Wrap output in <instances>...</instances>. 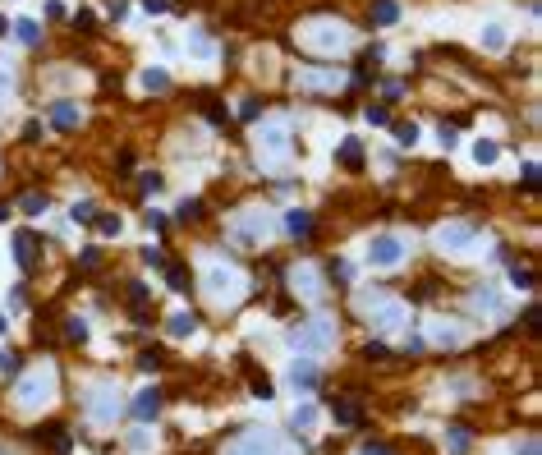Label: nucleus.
<instances>
[{
	"mask_svg": "<svg viewBox=\"0 0 542 455\" xmlns=\"http://www.w3.org/2000/svg\"><path fill=\"white\" fill-rule=\"evenodd\" d=\"M14 400L23 405V410H42V405H51L55 400V368L42 363V368H33V373H23V377H18V386H14Z\"/></svg>",
	"mask_w": 542,
	"mask_h": 455,
	"instance_id": "f257e3e1",
	"label": "nucleus"
},
{
	"mask_svg": "<svg viewBox=\"0 0 542 455\" xmlns=\"http://www.w3.org/2000/svg\"><path fill=\"white\" fill-rule=\"evenodd\" d=\"M226 230H230V239H235V244L258 248V244L271 235V216H267L262 207H244V212H235V216H230Z\"/></svg>",
	"mask_w": 542,
	"mask_h": 455,
	"instance_id": "f03ea898",
	"label": "nucleus"
},
{
	"mask_svg": "<svg viewBox=\"0 0 542 455\" xmlns=\"http://www.w3.org/2000/svg\"><path fill=\"white\" fill-rule=\"evenodd\" d=\"M336 341V322L331 317H304V322L294 327V331H289V345H294V350H304V354H317V350H326V345Z\"/></svg>",
	"mask_w": 542,
	"mask_h": 455,
	"instance_id": "7ed1b4c3",
	"label": "nucleus"
},
{
	"mask_svg": "<svg viewBox=\"0 0 542 455\" xmlns=\"http://www.w3.org/2000/svg\"><path fill=\"white\" fill-rule=\"evenodd\" d=\"M83 405H88L92 423H115V414H120V386L115 382H92L88 391H83Z\"/></svg>",
	"mask_w": 542,
	"mask_h": 455,
	"instance_id": "20e7f679",
	"label": "nucleus"
},
{
	"mask_svg": "<svg viewBox=\"0 0 542 455\" xmlns=\"http://www.w3.org/2000/svg\"><path fill=\"white\" fill-rule=\"evenodd\" d=\"M299 42H304L308 51L326 55V51H341V46H350V28H345V23H308L304 33H299Z\"/></svg>",
	"mask_w": 542,
	"mask_h": 455,
	"instance_id": "39448f33",
	"label": "nucleus"
},
{
	"mask_svg": "<svg viewBox=\"0 0 542 455\" xmlns=\"http://www.w3.org/2000/svg\"><path fill=\"white\" fill-rule=\"evenodd\" d=\"M473 244H478V226H473V221H446V226L437 230L441 253H469Z\"/></svg>",
	"mask_w": 542,
	"mask_h": 455,
	"instance_id": "423d86ee",
	"label": "nucleus"
},
{
	"mask_svg": "<svg viewBox=\"0 0 542 455\" xmlns=\"http://www.w3.org/2000/svg\"><path fill=\"white\" fill-rule=\"evenodd\" d=\"M226 455H289V446L276 437V432H244Z\"/></svg>",
	"mask_w": 542,
	"mask_h": 455,
	"instance_id": "0eeeda50",
	"label": "nucleus"
},
{
	"mask_svg": "<svg viewBox=\"0 0 542 455\" xmlns=\"http://www.w3.org/2000/svg\"><path fill=\"white\" fill-rule=\"evenodd\" d=\"M258 148H262V161H267V166H280V161L289 157V129H285V124H262V138H258Z\"/></svg>",
	"mask_w": 542,
	"mask_h": 455,
	"instance_id": "6e6552de",
	"label": "nucleus"
},
{
	"mask_svg": "<svg viewBox=\"0 0 542 455\" xmlns=\"http://www.w3.org/2000/svg\"><path fill=\"white\" fill-rule=\"evenodd\" d=\"M404 258V244L395 235H372V244H367V263L372 267H395Z\"/></svg>",
	"mask_w": 542,
	"mask_h": 455,
	"instance_id": "1a4fd4ad",
	"label": "nucleus"
},
{
	"mask_svg": "<svg viewBox=\"0 0 542 455\" xmlns=\"http://www.w3.org/2000/svg\"><path fill=\"white\" fill-rule=\"evenodd\" d=\"M37 253H42V235H37V230H18V235H14V258H18L23 272H33V267H37Z\"/></svg>",
	"mask_w": 542,
	"mask_h": 455,
	"instance_id": "9d476101",
	"label": "nucleus"
},
{
	"mask_svg": "<svg viewBox=\"0 0 542 455\" xmlns=\"http://www.w3.org/2000/svg\"><path fill=\"white\" fill-rule=\"evenodd\" d=\"M299 88L304 92H336L341 88V74L336 70H299Z\"/></svg>",
	"mask_w": 542,
	"mask_h": 455,
	"instance_id": "9b49d317",
	"label": "nucleus"
},
{
	"mask_svg": "<svg viewBox=\"0 0 542 455\" xmlns=\"http://www.w3.org/2000/svg\"><path fill=\"white\" fill-rule=\"evenodd\" d=\"M202 285H207L211 295H230V299H235L239 290H244V280H239V272H230V267H211Z\"/></svg>",
	"mask_w": 542,
	"mask_h": 455,
	"instance_id": "f8f14e48",
	"label": "nucleus"
},
{
	"mask_svg": "<svg viewBox=\"0 0 542 455\" xmlns=\"http://www.w3.org/2000/svg\"><path fill=\"white\" fill-rule=\"evenodd\" d=\"M51 124H55V129H79V124H83V106L79 102H55L51 106Z\"/></svg>",
	"mask_w": 542,
	"mask_h": 455,
	"instance_id": "ddd939ff",
	"label": "nucleus"
},
{
	"mask_svg": "<svg viewBox=\"0 0 542 455\" xmlns=\"http://www.w3.org/2000/svg\"><path fill=\"white\" fill-rule=\"evenodd\" d=\"M404 322V304L400 299H382V308H372V327H382V331H391V327Z\"/></svg>",
	"mask_w": 542,
	"mask_h": 455,
	"instance_id": "4468645a",
	"label": "nucleus"
},
{
	"mask_svg": "<svg viewBox=\"0 0 542 455\" xmlns=\"http://www.w3.org/2000/svg\"><path fill=\"white\" fill-rule=\"evenodd\" d=\"M460 341H464V327L460 322H446V317L432 322V345H437V350H455Z\"/></svg>",
	"mask_w": 542,
	"mask_h": 455,
	"instance_id": "2eb2a0df",
	"label": "nucleus"
},
{
	"mask_svg": "<svg viewBox=\"0 0 542 455\" xmlns=\"http://www.w3.org/2000/svg\"><path fill=\"white\" fill-rule=\"evenodd\" d=\"M157 410H161V391H157V386L138 391V400H133V419H138V423H152V419H157Z\"/></svg>",
	"mask_w": 542,
	"mask_h": 455,
	"instance_id": "dca6fc26",
	"label": "nucleus"
},
{
	"mask_svg": "<svg viewBox=\"0 0 542 455\" xmlns=\"http://www.w3.org/2000/svg\"><path fill=\"white\" fill-rule=\"evenodd\" d=\"M331 414H336V423H341V428H354V423H363V405L354 400V395H341V400L331 405Z\"/></svg>",
	"mask_w": 542,
	"mask_h": 455,
	"instance_id": "f3484780",
	"label": "nucleus"
},
{
	"mask_svg": "<svg viewBox=\"0 0 542 455\" xmlns=\"http://www.w3.org/2000/svg\"><path fill=\"white\" fill-rule=\"evenodd\" d=\"M285 230H289V239H313L317 216H313V212H289V216H285Z\"/></svg>",
	"mask_w": 542,
	"mask_h": 455,
	"instance_id": "a211bd4d",
	"label": "nucleus"
},
{
	"mask_svg": "<svg viewBox=\"0 0 542 455\" xmlns=\"http://www.w3.org/2000/svg\"><path fill=\"white\" fill-rule=\"evenodd\" d=\"M289 386H294V391H313V386H317V363H294V368H289Z\"/></svg>",
	"mask_w": 542,
	"mask_h": 455,
	"instance_id": "6ab92c4d",
	"label": "nucleus"
},
{
	"mask_svg": "<svg viewBox=\"0 0 542 455\" xmlns=\"http://www.w3.org/2000/svg\"><path fill=\"white\" fill-rule=\"evenodd\" d=\"M395 18H400V5H395V0H372V23L377 28H391Z\"/></svg>",
	"mask_w": 542,
	"mask_h": 455,
	"instance_id": "aec40b11",
	"label": "nucleus"
},
{
	"mask_svg": "<svg viewBox=\"0 0 542 455\" xmlns=\"http://www.w3.org/2000/svg\"><path fill=\"white\" fill-rule=\"evenodd\" d=\"M341 166H345V170H359V166H363V143H359V138H345V143H341Z\"/></svg>",
	"mask_w": 542,
	"mask_h": 455,
	"instance_id": "412c9836",
	"label": "nucleus"
},
{
	"mask_svg": "<svg viewBox=\"0 0 542 455\" xmlns=\"http://www.w3.org/2000/svg\"><path fill=\"white\" fill-rule=\"evenodd\" d=\"M294 290H299L304 299H317V295H322V280L308 272V267H299V272H294Z\"/></svg>",
	"mask_w": 542,
	"mask_h": 455,
	"instance_id": "4be33fe9",
	"label": "nucleus"
},
{
	"mask_svg": "<svg viewBox=\"0 0 542 455\" xmlns=\"http://www.w3.org/2000/svg\"><path fill=\"white\" fill-rule=\"evenodd\" d=\"M326 280L345 290V285H350V280H354V267L345 263V258H331V263H326Z\"/></svg>",
	"mask_w": 542,
	"mask_h": 455,
	"instance_id": "5701e85b",
	"label": "nucleus"
},
{
	"mask_svg": "<svg viewBox=\"0 0 542 455\" xmlns=\"http://www.w3.org/2000/svg\"><path fill=\"white\" fill-rule=\"evenodd\" d=\"M289 423H294V432H313L317 428V405H299Z\"/></svg>",
	"mask_w": 542,
	"mask_h": 455,
	"instance_id": "b1692460",
	"label": "nucleus"
},
{
	"mask_svg": "<svg viewBox=\"0 0 542 455\" xmlns=\"http://www.w3.org/2000/svg\"><path fill=\"white\" fill-rule=\"evenodd\" d=\"M497 157H501V148H497L492 138H478V143H473V161H478V166H492Z\"/></svg>",
	"mask_w": 542,
	"mask_h": 455,
	"instance_id": "393cba45",
	"label": "nucleus"
},
{
	"mask_svg": "<svg viewBox=\"0 0 542 455\" xmlns=\"http://www.w3.org/2000/svg\"><path fill=\"white\" fill-rule=\"evenodd\" d=\"M143 88H148V92H166L170 88V74L166 70H143Z\"/></svg>",
	"mask_w": 542,
	"mask_h": 455,
	"instance_id": "a878e982",
	"label": "nucleus"
},
{
	"mask_svg": "<svg viewBox=\"0 0 542 455\" xmlns=\"http://www.w3.org/2000/svg\"><path fill=\"white\" fill-rule=\"evenodd\" d=\"M193 331H198V317H193V313H175V317H170V336H193Z\"/></svg>",
	"mask_w": 542,
	"mask_h": 455,
	"instance_id": "bb28decb",
	"label": "nucleus"
},
{
	"mask_svg": "<svg viewBox=\"0 0 542 455\" xmlns=\"http://www.w3.org/2000/svg\"><path fill=\"white\" fill-rule=\"evenodd\" d=\"M166 280H170V290H189V267H184V263H166Z\"/></svg>",
	"mask_w": 542,
	"mask_h": 455,
	"instance_id": "cd10ccee",
	"label": "nucleus"
},
{
	"mask_svg": "<svg viewBox=\"0 0 542 455\" xmlns=\"http://www.w3.org/2000/svg\"><path fill=\"white\" fill-rule=\"evenodd\" d=\"M482 46L501 51V46H506V28H501V23H487V28H482Z\"/></svg>",
	"mask_w": 542,
	"mask_h": 455,
	"instance_id": "c85d7f7f",
	"label": "nucleus"
},
{
	"mask_svg": "<svg viewBox=\"0 0 542 455\" xmlns=\"http://www.w3.org/2000/svg\"><path fill=\"white\" fill-rule=\"evenodd\" d=\"M18 207H23L28 216H37V212H46V198H42V193H33V189H28V193H18Z\"/></svg>",
	"mask_w": 542,
	"mask_h": 455,
	"instance_id": "c756f323",
	"label": "nucleus"
},
{
	"mask_svg": "<svg viewBox=\"0 0 542 455\" xmlns=\"http://www.w3.org/2000/svg\"><path fill=\"white\" fill-rule=\"evenodd\" d=\"M175 216H179V221H198V216H202V202H198V198H184Z\"/></svg>",
	"mask_w": 542,
	"mask_h": 455,
	"instance_id": "7c9ffc66",
	"label": "nucleus"
},
{
	"mask_svg": "<svg viewBox=\"0 0 542 455\" xmlns=\"http://www.w3.org/2000/svg\"><path fill=\"white\" fill-rule=\"evenodd\" d=\"M382 97H386V102H382V106H391V102H400V97H404V83H400V79H386V83H382Z\"/></svg>",
	"mask_w": 542,
	"mask_h": 455,
	"instance_id": "2f4dec72",
	"label": "nucleus"
},
{
	"mask_svg": "<svg viewBox=\"0 0 542 455\" xmlns=\"http://www.w3.org/2000/svg\"><path fill=\"white\" fill-rule=\"evenodd\" d=\"M65 336H70V341H88V322H83V317H70V322H65Z\"/></svg>",
	"mask_w": 542,
	"mask_h": 455,
	"instance_id": "473e14b6",
	"label": "nucleus"
},
{
	"mask_svg": "<svg viewBox=\"0 0 542 455\" xmlns=\"http://www.w3.org/2000/svg\"><path fill=\"white\" fill-rule=\"evenodd\" d=\"M92 226L101 230V235H120V230H124V221H120V216H96Z\"/></svg>",
	"mask_w": 542,
	"mask_h": 455,
	"instance_id": "72a5a7b5",
	"label": "nucleus"
},
{
	"mask_svg": "<svg viewBox=\"0 0 542 455\" xmlns=\"http://www.w3.org/2000/svg\"><path fill=\"white\" fill-rule=\"evenodd\" d=\"M510 285H515V290H529V285H533V272H529V267H510Z\"/></svg>",
	"mask_w": 542,
	"mask_h": 455,
	"instance_id": "f704fd0d",
	"label": "nucleus"
},
{
	"mask_svg": "<svg viewBox=\"0 0 542 455\" xmlns=\"http://www.w3.org/2000/svg\"><path fill=\"white\" fill-rule=\"evenodd\" d=\"M395 138H400L404 148H414V143H419V124H395Z\"/></svg>",
	"mask_w": 542,
	"mask_h": 455,
	"instance_id": "c9c22d12",
	"label": "nucleus"
},
{
	"mask_svg": "<svg viewBox=\"0 0 542 455\" xmlns=\"http://www.w3.org/2000/svg\"><path fill=\"white\" fill-rule=\"evenodd\" d=\"M14 33H18V42H28V46H33V42H37V37H42V28H37V23H33V18H28V23H18V28H14Z\"/></svg>",
	"mask_w": 542,
	"mask_h": 455,
	"instance_id": "e433bc0d",
	"label": "nucleus"
},
{
	"mask_svg": "<svg viewBox=\"0 0 542 455\" xmlns=\"http://www.w3.org/2000/svg\"><path fill=\"white\" fill-rule=\"evenodd\" d=\"M70 216L88 226V221H96V207H92V202H74V212H70Z\"/></svg>",
	"mask_w": 542,
	"mask_h": 455,
	"instance_id": "4c0bfd02",
	"label": "nucleus"
},
{
	"mask_svg": "<svg viewBox=\"0 0 542 455\" xmlns=\"http://www.w3.org/2000/svg\"><path fill=\"white\" fill-rule=\"evenodd\" d=\"M258 115H262V102H258V97H248V102L239 106V120H258Z\"/></svg>",
	"mask_w": 542,
	"mask_h": 455,
	"instance_id": "58836bf2",
	"label": "nucleus"
},
{
	"mask_svg": "<svg viewBox=\"0 0 542 455\" xmlns=\"http://www.w3.org/2000/svg\"><path fill=\"white\" fill-rule=\"evenodd\" d=\"M363 120H367V124H386V106H382V102H372V106L363 111Z\"/></svg>",
	"mask_w": 542,
	"mask_h": 455,
	"instance_id": "ea45409f",
	"label": "nucleus"
},
{
	"mask_svg": "<svg viewBox=\"0 0 542 455\" xmlns=\"http://www.w3.org/2000/svg\"><path fill=\"white\" fill-rule=\"evenodd\" d=\"M271 391H276V386L267 382V373H258V377H253V395H262V400H271Z\"/></svg>",
	"mask_w": 542,
	"mask_h": 455,
	"instance_id": "a19ab883",
	"label": "nucleus"
},
{
	"mask_svg": "<svg viewBox=\"0 0 542 455\" xmlns=\"http://www.w3.org/2000/svg\"><path fill=\"white\" fill-rule=\"evenodd\" d=\"M207 120H211V124H216V129H226V111H221V106H216V102H207Z\"/></svg>",
	"mask_w": 542,
	"mask_h": 455,
	"instance_id": "79ce46f5",
	"label": "nucleus"
},
{
	"mask_svg": "<svg viewBox=\"0 0 542 455\" xmlns=\"http://www.w3.org/2000/svg\"><path fill=\"white\" fill-rule=\"evenodd\" d=\"M51 446L55 455H70V432H51Z\"/></svg>",
	"mask_w": 542,
	"mask_h": 455,
	"instance_id": "37998d69",
	"label": "nucleus"
},
{
	"mask_svg": "<svg viewBox=\"0 0 542 455\" xmlns=\"http://www.w3.org/2000/svg\"><path fill=\"white\" fill-rule=\"evenodd\" d=\"M450 446H455V451H469V432H464V428H450Z\"/></svg>",
	"mask_w": 542,
	"mask_h": 455,
	"instance_id": "c03bdc74",
	"label": "nucleus"
},
{
	"mask_svg": "<svg viewBox=\"0 0 542 455\" xmlns=\"http://www.w3.org/2000/svg\"><path fill=\"white\" fill-rule=\"evenodd\" d=\"M441 143L455 148V143H460V129H455V124H441Z\"/></svg>",
	"mask_w": 542,
	"mask_h": 455,
	"instance_id": "a18cd8bd",
	"label": "nucleus"
},
{
	"mask_svg": "<svg viewBox=\"0 0 542 455\" xmlns=\"http://www.w3.org/2000/svg\"><path fill=\"white\" fill-rule=\"evenodd\" d=\"M524 184H529V189H538V161H524Z\"/></svg>",
	"mask_w": 542,
	"mask_h": 455,
	"instance_id": "49530a36",
	"label": "nucleus"
},
{
	"mask_svg": "<svg viewBox=\"0 0 542 455\" xmlns=\"http://www.w3.org/2000/svg\"><path fill=\"white\" fill-rule=\"evenodd\" d=\"M359 455H391V446H386V442H367Z\"/></svg>",
	"mask_w": 542,
	"mask_h": 455,
	"instance_id": "de8ad7c7",
	"label": "nucleus"
},
{
	"mask_svg": "<svg viewBox=\"0 0 542 455\" xmlns=\"http://www.w3.org/2000/svg\"><path fill=\"white\" fill-rule=\"evenodd\" d=\"M74 28H83V33H88V28H92V9H79V14H74Z\"/></svg>",
	"mask_w": 542,
	"mask_h": 455,
	"instance_id": "09e8293b",
	"label": "nucleus"
},
{
	"mask_svg": "<svg viewBox=\"0 0 542 455\" xmlns=\"http://www.w3.org/2000/svg\"><path fill=\"white\" fill-rule=\"evenodd\" d=\"M83 267H101V248H83Z\"/></svg>",
	"mask_w": 542,
	"mask_h": 455,
	"instance_id": "8fccbe9b",
	"label": "nucleus"
},
{
	"mask_svg": "<svg viewBox=\"0 0 542 455\" xmlns=\"http://www.w3.org/2000/svg\"><path fill=\"white\" fill-rule=\"evenodd\" d=\"M0 368H5V373H18V359L9 350H0Z\"/></svg>",
	"mask_w": 542,
	"mask_h": 455,
	"instance_id": "3c124183",
	"label": "nucleus"
},
{
	"mask_svg": "<svg viewBox=\"0 0 542 455\" xmlns=\"http://www.w3.org/2000/svg\"><path fill=\"white\" fill-rule=\"evenodd\" d=\"M363 354H367V359H386V345H382V341H372V345H367Z\"/></svg>",
	"mask_w": 542,
	"mask_h": 455,
	"instance_id": "603ef678",
	"label": "nucleus"
},
{
	"mask_svg": "<svg viewBox=\"0 0 542 455\" xmlns=\"http://www.w3.org/2000/svg\"><path fill=\"white\" fill-rule=\"evenodd\" d=\"M37 138H42V124L33 120V124H28V129H23V143H37Z\"/></svg>",
	"mask_w": 542,
	"mask_h": 455,
	"instance_id": "864d4df0",
	"label": "nucleus"
},
{
	"mask_svg": "<svg viewBox=\"0 0 542 455\" xmlns=\"http://www.w3.org/2000/svg\"><path fill=\"white\" fill-rule=\"evenodd\" d=\"M143 189H148V193L161 189V175H157V170H152V175H143Z\"/></svg>",
	"mask_w": 542,
	"mask_h": 455,
	"instance_id": "5fc2aeb1",
	"label": "nucleus"
},
{
	"mask_svg": "<svg viewBox=\"0 0 542 455\" xmlns=\"http://www.w3.org/2000/svg\"><path fill=\"white\" fill-rule=\"evenodd\" d=\"M143 9L148 14H166V0H143Z\"/></svg>",
	"mask_w": 542,
	"mask_h": 455,
	"instance_id": "6e6d98bb",
	"label": "nucleus"
},
{
	"mask_svg": "<svg viewBox=\"0 0 542 455\" xmlns=\"http://www.w3.org/2000/svg\"><path fill=\"white\" fill-rule=\"evenodd\" d=\"M524 455H538V437H529V442H524Z\"/></svg>",
	"mask_w": 542,
	"mask_h": 455,
	"instance_id": "4d7b16f0",
	"label": "nucleus"
},
{
	"mask_svg": "<svg viewBox=\"0 0 542 455\" xmlns=\"http://www.w3.org/2000/svg\"><path fill=\"white\" fill-rule=\"evenodd\" d=\"M5 216H9V207H5V202H0V221H5Z\"/></svg>",
	"mask_w": 542,
	"mask_h": 455,
	"instance_id": "13d9d810",
	"label": "nucleus"
},
{
	"mask_svg": "<svg viewBox=\"0 0 542 455\" xmlns=\"http://www.w3.org/2000/svg\"><path fill=\"white\" fill-rule=\"evenodd\" d=\"M5 327H9V322H5V313H0V331H5Z\"/></svg>",
	"mask_w": 542,
	"mask_h": 455,
	"instance_id": "bf43d9fd",
	"label": "nucleus"
}]
</instances>
